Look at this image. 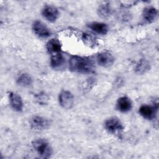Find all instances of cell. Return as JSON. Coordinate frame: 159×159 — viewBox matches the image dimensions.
<instances>
[{"instance_id":"cell-1","label":"cell","mask_w":159,"mask_h":159,"mask_svg":"<svg viewBox=\"0 0 159 159\" xmlns=\"http://www.w3.org/2000/svg\"><path fill=\"white\" fill-rule=\"evenodd\" d=\"M94 63L87 57L73 56L69 60V69L75 73L88 74L94 71Z\"/></svg>"},{"instance_id":"cell-2","label":"cell","mask_w":159,"mask_h":159,"mask_svg":"<svg viewBox=\"0 0 159 159\" xmlns=\"http://www.w3.org/2000/svg\"><path fill=\"white\" fill-rule=\"evenodd\" d=\"M32 145L35 152L40 158H49L51 157L53 150L46 139L42 138L34 139L32 142Z\"/></svg>"},{"instance_id":"cell-3","label":"cell","mask_w":159,"mask_h":159,"mask_svg":"<svg viewBox=\"0 0 159 159\" xmlns=\"http://www.w3.org/2000/svg\"><path fill=\"white\" fill-rule=\"evenodd\" d=\"M105 129L111 134H117L122 132L124 125L120 120L116 117H111L107 119L104 122Z\"/></svg>"},{"instance_id":"cell-4","label":"cell","mask_w":159,"mask_h":159,"mask_svg":"<svg viewBox=\"0 0 159 159\" xmlns=\"http://www.w3.org/2000/svg\"><path fill=\"white\" fill-rule=\"evenodd\" d=\"M32 29L34 33L40 39H47L51 35L50 29L40 20H35L32 24Z\"/></svg>"},{"instance_id":"cell-5","label":"cell","mask_w":159,"mask_h":159,"mask_svg":"<svg viewBox=\"0 0 159 159\" xmlns=\"http://www.w3.org/2000/svg\"><path fill=\"white\" fill-rule=\"evenodd\" d=\"M30 127L35 131H42L50 126V121L40 116H34L29 120Z\"/></svg>"},{"instance_id":"cell-6","label":"cell","mask_w":159,"mask_h":159,"mask_svg":"<svg viewBox=\"0 0 159 159\" xmlns=\"http://www.w3.org/2000/svg\"><path fill=\"white\" fill-rule=\"evenodd\" d=\"M58 102L63 109H70L74 104V96L69 91L63 90L59 94Z\"/></svg>"},{"instance_id":"cell-7","label":"cell","mask_w":159,"mask_h":159,"mask_svg":"<svg viewBox=\"0 0 159 159\" xmlns=\"http://www.w3.org/2000/svg\"><path fill=\"white\" fill-rule=\"evenodd\" d=\"M158 111V102L153 106L147 104L142 105L139 110L140 114L147 120H152L155 119Z\"/></svg>"},{"instance_id":"cell-8","label":"cell","mask_w":159,"mask_h":159,"mask_svg":"<svg viewBox=\"0 0 159 159\" xmlns=\"http://www.w3.org/2000/svg\"><path fill=\"white\" fill-rule=\"evenodd\" d=\"M42 15L48 22H55L59 17V11L54 6L46 5L42 10Z\"/></svg>"},{"instance_id":"cell-9","label":"cell","mask_w":159,"mask_h":159,"mask_svg":"<svg viewBox=\"0 0 159 159\" xmlns=\"http://www.w3.org/2000/svg\"><path fill=\"white\" fill-rule=\"evenodd\" d=\"M158 14V10L155 7L147 6L143 10L142 19L146 24H151L157 20Z\"/></svg>"},{"instance_id":"cell-10","label":"cell","mask_w":159,"mask_h":159,"mask_svg":"<svg viewBox=\"0 0 159 159\" xmlns=\"http://www.w3.org/2000/svg\"><path fill=\"white\" fill-rule=\"evenodd\" d=\"M9 104L11 108L16 112H21L23 109L24 103L22 98L17 93L10 92L9 93Z\"/></svg>"},{"instance_id":"cell-11","label":"cell","mask_w":159,"mask_h":159,"mask_svg":"<svg viewBox=\"0 0 159 159\" xmlns=\"http://www.w3.org/2000/svg\"><path fill=\"white\" fill-rule=\"evenodd\" d=\"M116 108L119 111L122 113L128 112L132 108V102L129 98L122 96L117 101Z\"/></svg>"},{"instance_id":"cell-12","label":"cell","mask_w":159,"mask_h":159,"mask_svg":"<svg viewBox=\"0 0 159 159\" xmlns=\"http://www.w3.org/2000/svg\"><path fill=\"white\" fill-rule=\"evenodd\" d=\"M96 59L99 65L105 68L111 66L114 61V58L112 55L107 52H103L99 53Z\"/></svg>"},{"instance_id":"cell-13","label":"cell","mask_w":159,"mask_h":159,"mask_svg":"<svg viewBox=\"0 0 159 159\" xmlns=\"http://www.w3.org/2000/svg\"><path fill=\"white\" fill-rule=\"evenodd\" d=\"M89 28L99 35H106L109 31L108 25L103 22H93L88 25Z\"/></svg>"},{"instance_id":"cell-14","label":"cell","mask_w":159,"mask_h":159,"mask_svg":"<svg viewBox=\"0 0 159 159\" xmlns=\"http://www.w3.org/2000/svg\"><path fill=\"white\" fill-rule=\"evenodd\" d=\"M65 59L60 53H55L52 55L50 58V65L55 70L61 69L65 65Z\"/></svg>"},{"instance_id":"cell-15","label":"cell","mask_w":159,"mask_h":159,"mask_svg":"<svg viewBox=\"0 0 159 159\" xmlns=\"http://www.w3.org/2000/svg\"><path fill=\"white\" fill-rule=\"evenodd\" d=\"M97 13L98 16L104 19H107L112 14V9L111 6L107 2H104L100 4L97 9Z\"/></svg>"},{"instance_id":"cell-16","label":"cell","mask_w":159,"mask_h":159,"mask_svg":"<svg viewBox=\"0 0 159 159\" xmlns=\"http://www.w3.org/2000/svg\"><path fill=\"white\" fill-rule=\"evenodd\" d=\"M46 48L49 53L53 55L60 52L61 45L58 39H52L47 43Z\"/></svg>"},{"instance_id":"cell-17","label":"cell","mask_w":159,"mask_h":159,"mask_svg":"<svg viewBox=\"0 0 159 159\" xmlns=\"http://www.w3.org/2000/svg\"><path fill=\"white\" fill-rule=\"evenodd\" d=\"M16 82L18 85L22 87L27 88L32 85L33 80L30 75L29 74L26 73H20L17 77Z\"/></svg>"},{"instance_id":"cell-18","label":"cell","mask_w":159,"mask_h":159,"mask_svg":"<svg viewBox=\"0 0 159 159\" xmlns=\"http://www.w3.org/2000/svg\"><path fill=\"white\" fill-rule=\"evenodd\" d=\"M81 39L83 43L88 47L93 48L97 45V39L93 35L88 33H83L82 34Z\"/></svg>"},{"instance_id":"cell-19","label":"cell","mask_w":159,"mask_h":159,"mask_svg":"<svg viewBox=\"0 0 159 159\" xmlns=\"http://www.w3.org/2000/svg\"><path fill=\"white\" fill-rule=\"evenodd\" d=\"M150 69V63L145 59L140 60L136 65L135 71L138 74H143Z\"/></svg>"},{"instance_id":"cell-20","label":"cell","mask_w":159,"mask_h":159,"mask_svg":"<svg viewBox=\"0 0 159 159\" xmlns=\"http://www.w3.org/2000/svg\"><path fill=\"white\" fill-rule=\"evenodd\" d=\"M96 84V79L93 78H90L89 79H88L83 84V89L86 91V90H89L90 89H91L94 85H95Z\"/></svg>"}]
</instances>
